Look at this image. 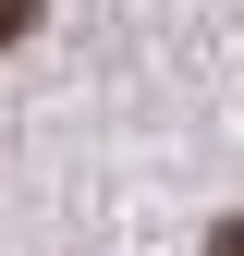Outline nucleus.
Wrapping results in <instances>:
<instances>
[{
	"label": "nucleus",
	"mask_w": 244,
	"mask_h": 256,
	"mask_svg": "<svg viewBox=\"0 0 244 256\" xmlns=\"http://www.w3.org/2000/svg\"><path fill=\"white\" fill-rule=\"evenodd\" d=\"M24 24H37V0H0V49H12V37H24Z\"/></svg>",
	"instance_id": "obj_1"
},
{
	"label": "nucleus",
	"mask_w": 244,
	"mask_h": 256,
	"mask_svg": "<svg viewBox=\"0 0 244 256\" xmlns=\"http://www.w3.org/2000/svg\"><path fill=\"white\" fill-rule=\"evenodd\" d=\"M208 256H244V220H220V232H208Z\"/></svg>",
	"instance_id": "obj_2"
}]
</instances>
